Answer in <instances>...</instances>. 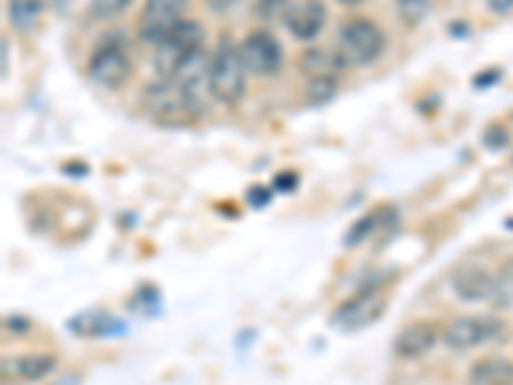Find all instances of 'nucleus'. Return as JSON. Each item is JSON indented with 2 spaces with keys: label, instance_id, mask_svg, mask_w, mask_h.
I'll use <instances>...</instances> for the list:
<instances>
[{
  "label": "nucleus",
  "instance_id": "0eeeda50",
  "mask_svg": "<svg viewBox=\"0 0 513 385\" xmlns=\"http://www.w3.org/2000/svg\"><path fill=\"white\" fill-rule=\"evenodd\" d=\"M188 6L190 0H147L139 13V36L149 44H160L183 24Z\"/></svg>",
  "mask_w": 513,
  "mask_h": 385
},
{
  "label": "nucleus",
  "instance_id": "5701e85b",
  "mask_svg": "<svg viewBox=\"0 0 513 385\" xmlns=\"http://www.w3.org/2000/svg\"><path fill=\"white\" fill-rule=\"evenodd\" d=\"M236 3H239V0H206L208 11H213V13H226L229 8H234Z\"/></svg>",
  "mask_w": 513,
  "mask_h": 385
},
{
  "label": "nucleus",
  "instance_id": "4be33fe9",
  "mask_svg": "<svg viewBox=\"0 0 513 385\" xmlns=\"http://www.w3.org/2000/svg\"><path fill=\"white\" fill-rule=\"evenodd\" d=\"M488 8L496 16H506V13L513 11V0H488Z\"/></svg>",
  "mask_w": 513,
  "mask_h": 385
},
{
  "label": "nucleus",
  "instance_id": "dca6fc26",
  "mask_svg": "<svg viewBox=\"0 0 513 385\" xmlns=\"http://www.w3.org/2000/svg\"><path fill=\"white\" fill-rule=\"evenodd\" d=\"M39 13H42V6L36 0H11V6H8V16L18 31L34 29Z\"/></svg>",
  "mask_w": 513,
  "mask_h": 385
},
{
  "label": "nucleus",
  "instance_id": "a878e982",
  "mask_svg": "<svg viewBox=\"0 0 513 385\" xmlns=\"http://www.w3.org/2000/svg\"><path fill=\"white\" fill-rule=\"evenodd\" d=\"M503 385H511V383H503Z\"/></svg>",
  "mask_w": 513,
  "mask_h": 385
},
{
  "label": "nucleus",
  "instance_id": "393cba45",
  "mask_svg": "<svg viewBox=\"0 0 513 385\" xmlns=\"http://www.w3.org/2000/svg\"><path fill=\"white\" fill-rule=\"evenodd\" d=\"M339 3H342V6H349V8H352V6H360L362 0H339Z\"/></svg>",
  "mask_w": 513,
  "mask_h": 385
},
{
  "label": "nucleus",
  "instance_id": "20e7f679",
  "mask_svg": "<svg viewBox=\"0 0 513 385\" xmlns=\"http://www.w3.org/2000/svg\"><path fill=\"white\" fill-rule=\"evenodd\" d=\"M144 103H147V111L152 113V119L160 121V124L183 126L195 121L185 95L180 93L177 83L170 77H160L157 83L149 85L147 93H144Z\"/></svg>",
  "mask_w": 513,
  "mask_h": 385
},
{
  "label": "nucleus",
  "instance_id": "4468645a",
  "mask_svg": "<svg viewBox=\"0 0 513 385\" xmlns=\"http://www.w3.org/2000/svg\"><path fill=\"white\" fill-rule=\"evenodd\" d=\"M455 285V293L465 301H488L490 296L498 293V283L493 280V275H488L480 267H465L452 278Z\"/></svg>",
  "mask_w": 513,
  "mask_h": 385
},
{
  "label": "nucleus",
  "instance_id": "6ab92c4d",
  "mask_svg": "<svg viewBox=\"0 0 513 385\" xmlns=\"http://www.w3.org/2000/svg\"><path fill=\"white\" fill-rule=\"evenodd\" d=\"M385 211H370V214L365 216L362 221H357V224L349 229V237H347V244H357V242H365L370 234H375V229H378V224L383 221Z\"/></svg>",
  "mask_w": 513,
  "mask_h": 385
},
{
  "label": "nucleus",
  "instance_id": "6e6552de",
  "mask_svg": "<svg viewBox=\"0 0 513 385\" xmlns=\"http://www.w3.org/2000/svg\"><path fill=\"white\" fill-rule=\"evenodd\" d=\"M239 54H242V62L247 67V72L257 77H272L278 75L280 67H283V47L270 31L260 29L252 31V34L239 44Z\"/></svg>",
  "mask_w": 513,
  "mask_h": 385
},
{
  "label": "nucleus",
  "instance_id": "f03ea898",
  "mask_svg": "<svg viewBox=\"0 0 513 385\" xmlns=\"http://www.w3.org/2000/svg\"><path fill=\"white\" fill-rule=\"evenodd\" d=\"M203 49V26L198 21H183L154 49V67L160 77H172L190 57Z\"/></svg>",
  "mask_w": 513,
  "mask_h": 385
},
{
  "label": "nucleus",
  "instance_id": "b1692460",
  "mask_svg": "<svg viewBox=\"0 0 513 385\" xmlns=\"http://www.w3.org/2000/svg\"><path fill=\"white\" fill-rule=\"evenodd\" d=\"M295 183H298V178H295V175H290V172H285V175L275 178V188L285 190V193H288V190H293Z\"/></svg>",
  "mask_w": 513,
  "mask_h": 385
},
{
  "label": "nucleus",
  "instance_id": "39448f33",
  "mask_svg": "<svg viewBox=\"0 0 513 385\" xmlns=\"http://www.w3.org/2000/svg\"><path fill=\"white\" fill-rule=\"evenodd\" d=\"M385 308H388V301L380 291H362L354 298H349L347 303L331 314V326L339 329L344 334L354 332H365L367 326H372L375 321L383 319Z\"/></svg>",
  "mask_w": 513,
  "mask_h": 385
},
{
  "label": "nucleus",
  "instance_id": "f3484780",
  "mask_svg": "<svg viewBox=\"0 0 513 385\" xmlns=\"http://www.w3.org/2000/svg\"><path fill=\"white\" fill-rule=\"evenodd\" d=\"M396 11L398 18H401L408 29H416L429 16L431 0H396Z\"/></svg>",
  "mask_w": 513,
  "mask_h": 385
},
{
  "label": "nucleus",
  "instance_id": "a211bd4d",
  "mask_svg": "<svg viewBox=\"0 0 513 385\" xmlns=\"http://www.w3.org/2000/svg\"><path fill=\"white\" fill-rule=\"evenodd\" d=\"M506 373L513 375V368L508 365V362H501V360H485L480 362L478 368H475V383L480 385H503L506 383Z\"/></svg>",
  "mask_w": 513,
  "mask_h": 385
},
{
  "label": "nucleus",
  "instance_id": "412c9836",
  "mask_svg": "<svg viewBox=\"0 0 513 385\" xmlns=\"http://www.w3.org/2000/svg\"><path fill=\"white\" fill-rule=\"evenodd\" d=\"M270 198H272V193H267V188H252V190H249V203H252V206H265Z\"/></svg>",
  "mask_w": 513,
  "mask_h": 385
},
{
  "label": "nucleus",
  "instance_id": "1a4fd4ad",
  "mask_svg": "<svg viewBox=\"0 0 513 385\" xmlns=\"http://www.w3.org/2000/svg\"><path fill=\"white\" fill-rule=\"evenodd\" d=\"M498 329H501V324L496 319H488V316H460L444 329V344L457 352L475 350V347L496 337Z\"/></svg>",
  "mask_w": 513,
  "mask_h": 385
},
{
  "label": "nucleus",
  "instance_id": "9b49d317",
  "mask_svg": "<svg viewBox=\"0 0 513 385\" xmlns=\"http://www.w3.org/2000/svg\"><path fill=\"white\" fill-rule=\"evenodd\" d=\"M303 75L308 77V83H339V77H342L344 67V57L337 52H331V49H308L303 54L301 60Z\"/></svg>",
  "mask_w": 513,
  "mask_h": 385
},
{
  "label": "nucleus",
  "instance_id": "423d86ee",
  "mask_svg": "<svg viewBox=\"0 0 513 385\" xmlns=\"http://www.w3.org/2000/svg\"><path fill=\"white\" fill-rule=\"evenodd\" d=\"M131 57L121 44H101L88 62V77L103 90H121L131 80Z\"/></svg>",
  "mask_w": 513,
  "mask_h": 385
},
{
  "label": "nucleus",
  "instance_id": "2eb2a0df",
  "mask_svg": "<svg viewBox=\"0 0 513 385\" xmlns=\"http://www.w3.org/2000/svg\"><path fill=\"white\" fill-rule=\"evenodd\" d=\"M67 326H70V332H75L77 337L83 339H101L124 329V326L116 321V316H111L108 311H103V308L83 311V314H77L75 319H70Z\"/></svg>",
  "mask_w": 513,
  "mask_h": 385
},
{
  "label": "nucleus",
  "instance_id": "f257e3e1",
  "mask_svg": "<svg viewBox=\"0 0 513 385\" xmlns=\"http://www.w3.org/2000/svg\"><path fill=\"white\" fill-rule=\"evenodd\" d=\"M208 75H211V93L216 101L224 106H236L242 101L244 90H247V67L242 62L239 47L224 39L211 57Z\"/></svg>",
  "mask_w": 513,
  "mask_h": 385
},
{
  "label": "nucleus",
  "instance_id": "ddd939ff",
  "mask_svg": "<svg viewBox=\"0 0 513 385\" xmlns=\"http://www.w3.org/2000/svg\"><path fill=\"white\" fill-rule=\"evenodd\" d=\"M57 360L54 355H18L3 360V378L16 380V383H36L54 373Z\"/></svg>",
  "mask_w": 513,
  "mask_h": 385
},
{
  "label": "nucleus",
  "instance_id": "9d476101",
  "mask_svg": "<svg viewBox=\"0 0 513 385\" xmlns=\"http://www.w3.org/2000/svg\"><path fill=\"white\" fill-rule=\"evenodd\" d=\"M283 21L295 39L311 42V39H316L324 31L326 6L321 0H298V3H290Z\"/></svg>",
  "mask_w": 513,
  "mask_h": 385
},
{
  "label": "nucleus",
  "instance_id": "f8f14e48",
  "mask_svg": "<svg viewBox=\"0 0 513 385\" xmlns=\"http://www.w3.org/2000/svg\"><path fill=\"white\" fill-rule=\"evenodd\" d=\"M437 339L439 332L434 326L424 324V321H416V324L403 326L401 332H398L393 350L403 360H419V357H424L437 344Z\"/></svg>",
  "mask_w": 513,
  "mask_h": 385
},
{
  "label": "nucleus",
  "instance_id": "7ed1b4c3",
  "mask_svg": "<svg viewBox=\"0 0 513 385\" xmlns=\"http://www.w3.org/2000/svg\"><path fill=\"white\" fill-rule=\"evenodd\" d=\"M385 34L370 18H352L339 34V54L347 65H370L383 54Z\"/></svg>",
  "mask_w": 513,
  "mask_h": 385
},
{
  "label": "nucleus",
  "instance_id": "aec40b11",
  "mask_svg": "<svg viewBox=\"0 0 513 385\" xmlns=\"http://www.w3.org/2000/svg\"><path fill=\"white\" fill-rule=\"evenodd\" d=\"M134 0H93V13L98 18L121 16Z\"/></svg>",
  "mask_w": 513,
  "mask_h": 385
}]
</instances>
